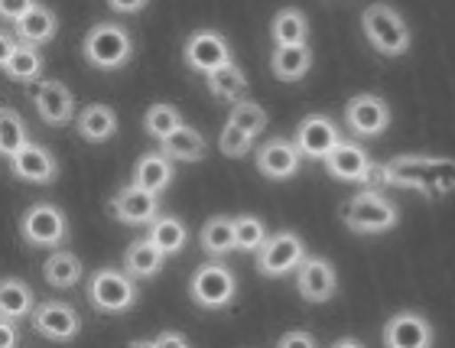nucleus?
<instances>
[{
  "label": "nucleus",
  "mask_w": 455,
  "mask_h": 348,
  "mask_svg": "<svg viewBox=\"0 0 455 348\" xmlns=\"http://www.w3.org/2000/svg\"><path fill=\"white\" fill-rule=\"evenodd\" d=\"M82 56L88 66L101 69V72H117L131 62L133 56V36L127 33V27L121 23H95L82 39Z\"/></svg>",
  "instance_id": "nucleus-1"
},
{
  "label": "nucleus",
  "mask_w": 455,
  "mask_h": 348,
  "mask_svg": "<svg viewBox=\"0 0 455 348\" xmlns=\"http://www.w3.org/2000/svg\"><path fill=\"white\" fill-rule=\"evenodd\" d=\"M341 218L345 225L355 231V235H384L390 228H397L400 212L394 202L374 192V189H364V192H355V196L341 206Z\"/></svg>",
  "instance_id": "nucleus-2"
},
{
  "label": "nucleus",
  "mask_w": 455,
  "mask_h": 348,
  "mask_svg": "<svg viewBox=\"0 0 455 348\" xmlns=\"http://www.w3.org/2000/svg\"><path fill=\"white\" fill-rule=\"evenodd\" d=\"M189 296L196 306H202V310H209V312L228 310L237 296L235 271H231L228 263H221V257L202 263L189 277Z\"/></svg>",
  "instance_id": "nucleus-3"
},
{
  "label": "nucleus",
  "mask_w": 455,
  "mask_h": 348,
  "mask_svg": "<svg viewBox=\"0 0 455 348\" xmlns=\"http://www.w3.org/2000/svg\"><path fill=\"white\" fill-rule=\"evenodd\" d=\"M364 36L380 56H403L410 49V27L407 20L400 17V10H394L390 4H371L364 7L361 17Z\"/></svg>",
  "instance_id": "nucleus-4"
},
{
  "label": "nucleus",
  "mask_w": 455,
  "mask_h": 348,
  "mask_svg": "<svg viewBox=\"0 0 455 348\" xmlns=\"http://www.w3.org/2000/svg\"><path fill=\"white\" fill-rule=\"evenodd\" d=\"M133 280L137 277L127 273L124 267H101L88 280V303L98 312L121 316V312L133 310V303H137V283Z\"/></svg>",
  "instance_id": "nucleus-5"
},
{
  "label": "nucleus",
  "mask_w": 455,
  "mask_h": 348,
  "mask_svg": "<svg viewBox=\"0 0 455 348\" xmlns=\"http://www.w3.org/2000/svg\"><path fill=\"white\" fill-rule=\"evenodd\" d=\"M20 235H23V241L29 247H49V251H56V247L66 245L68 218L52 202H36V206H29L23 212V218H20Z\"/></svg>",
  "instance_id": "nucleus-6"
},
{
  "label": "nucleus",
  "mask_w": 455,
  "mask_h": 348,
  "mask_svg": "<svg viewBox=\"0 0 455 348\" xmlns=\"http://www.w3.org/2000/svg\"><path fill=\"white\" fill-rule=\"evenodd\" d=\"M306 261V245L296 231H276L257 251V271L264 277H286Z\"/></svg>",
  "instance_id": "nucleus-7"
},
{
  "label": "nucleus",
  "mask_w": 455,
  "mask_h": 348,
  "mask_svg": "<svg viewBox=\"0 0 455 348\" xmlns=\"http://www.w3.org/2000/svg\"><path fill=\"white\" fill-rule=\"evenodd\" d=\"M182 59H186V66L192 72L212 76L215 69L235 62V53H231L228 39L221 36L219 29H196V33H189L186 46H182Z\"/></svg>",
  "instance_id": "nucleus-8"
},
{
  "label": "nucleus",
  "mask_w": 455,
  "mask_h": 348,
  "mask_svg": "<svg viewBox=\"0 0 455 348\" xmlns=\"http://www.w3.org/2000/svg\"><path fill=\"white\" fill-rule=\"evenodd\" d=\"M29 98H33V108L46 124L52 127H66V124L76 121V98L68 92L66 82L59 78H39L29 88Z\"/></svg>",
  "instance_id": "nucleus-9"
},
{
  "label": "nucleus",
  "mask_w": 455,
  "mask_h": 348,
  "mask_svg": "<svg viewBox=\"0 0 455 348\" xmlns=\"http://www.w3.org/2000/svg\"><path fill=\"white\" fill-rule=\"evenodd\" d=\"M345 127L355 137H380L390 127V104L380 94H355L345 104Z\"/></svg>",
  "instance_id": "nucleus-10"
},
{
  "label": "nucleus",
  "mask_w": 455,
  "mask_h": 348,
  "mask_svg": "<svg viewBox=\"0 0 455 348\" xmlns=\"http://www.w3.org/2000/svg\"><path fill=\"white\" fill-rule=\"evenodd\" d=\"M296 293L306 303H329L339 293V273L329 257L306 255V261L296 267Z\"/></svg>",
  "instance_id": "nucleus-11"
},
{
  "label": "nucleus",
  "mask_w": 455,
  "mask_h": 348,
  "mask_svg": "<svg viewBox=\"0 0 455 348\" xmlns=\"http://www.w3.org/2000/svg\"><path fill=\"white\" fill-rule=\"evenodd\" d=\"M293 141H296V147L303 150L306 160H325L345 137H341L339 124H335L332 117H325V114H309V117L299 121Z\"/></svg>",
  "instance_id": "nucleus-12"
},
{
  "label": "nucleus",
  "mask_w": 455,
  "mask_h": 348,
  "mask_svg": "<svg viewBox=\"0 0 455 348\" xmlns=\"http://www.w3.org/2000/svg\"><path fill=\"white\" fill-rule=\"evenodd\" d=\"M33 320V329L36 336L49 342H72L82 329V320H78V312L68 306L66 300H49V303H39L36 312L29 316Z\"/></svg>",
  "instance_id": "nucleus-13"
},
{
  "label": "nucleus",
  "mask_w": 455,
  "mask_h": 348,
  "mask_svg": "<svg viewBox=\"0 0 455 348\" xmlns=\"http://www.w3.org/2000/svg\"><path fill=\"white\" fill-rule=\"evenodd\" d=\"M303 150L296 147V141H286V137H274V141H264L260 150H257V170L264 173L267 179H293L303 166Z\"/></svg>",
  "instance_id": "nucleus-14"
},
{
  "label": "nucleus",
  "mask_w": 455,
  "mask_h": 348,
  "mask_svg": "<svg viewBox=\"0 0 455 348\" xmlns=\"http://www.w3.org/2000/svg\"><path fill=\"white\" fill-rule=\"evenodd\" d=\"M111 215L124 225H150L153 218L160 215V196L131 182L111 198Z\"/></svg>",
  "instance_id": "nucleus-15"
},
{
  "label": "nucleus",
  "mask_w": 455,
  "mask_h": 348,
  "mask_svg": "<svg viewBox=\"0 0 455 348\" xmlns=\"http://www.w3.org/2000/svg\"><path fill=\"white\" fill-rule=\"evenodd\" d=\"M380 339L390 348H429L433 339H436V332L427 322V316H419V312H397V316L387 320Z\"/></svg>",
  "instance_id": "nucleus-16"
},
{
  "label": "nucleus",
  "mask_w": 455,
  "mask_h": 348,
  "mask_svg": "<svg viewBox=\"0 0 455 348\" xmlns=\"http://www.w3.org/2000/svg\"><path fill=\"white\" fill-rule=\"evenodd\" d=\"M323 163L325 170H329V176L339 179V182H368L371 173H374L371 157L355 141H341Z\"/></svg>",
  "instance_id": "nucleus-17"
},
{
  "label": "nucleus",
  "mask_w": 455,
  "mask_h": 348,
  "mask_svg": "<svg viewBox=\"0 0 455 348\" xmlns=\"http://www.w3.org/2000/svg\"><path fill=\"white\" fill-rule=\"evenodd\" d=\"M10 170H13L17 179H23V182H36V186H46V182H52V179L59 176L56 157H52L46 147H39V143H33V141L10 160Z\"/></svg>",
  "instance_id": "nucleus-18"
},
{
  "label": "nucleus",
  "mask_w": 455,
  "mask_h": 348,
  "mask_svg": "<svg viewBox=\"0 0 455 348\" xmlns=\"http://www.w3.org/2000/svg\"><path fill=\"white\" fill-rule=\"evenodd\" d=\"M429 163L433 157H397L380 170V182L384 186H400V189H419L429 192Z\"/></svg>",
  "instance_id": "nucleus-19"
},
{
  "label": "nucleus",
  "mask_w": 455,
  "mask_h": 348,
  "mask_svg": "<svg viewBox=\"0 0 455 348\" xmlns=\"http://www.w3.org/2000/svg\"><path fill=\"white\" fill-rule=\"evenodd\" d=\"M172 179H176V160L163 147L160 150L143 153L140 160H137V166H133V182L156 192V196L172 186Z\"/></svg>",
  "instance_id": "nucleus-20"
},
{
  "label": "nucleus",
  "mask_w": 455,
  "mask_h": 348,
  "mask_svg": "<svg viewBox=\"0 0 455 348\" xmlns=\"http://www.w3.org/2000/svg\"><path fill=\"white\" fill-rule=\"evenodd\" d=\"M117 127H121V121H117L114 108H108V104H85V108L78 111V117H76L78 137H82V141H88V143L111 141L114 134H117Z\"/></svg>",
  "instance_id": "nucleus-21"
},
{
  "label": "nucleus",
  "mask_w": 455,
  "mask_h": 348,
  "mask_svg": "<svg viewBox=\"0 0 455 348\" xmlns=\"http://www.w3.org/2000/svg\"><path fill=\"white\" fill-rule=\"evenodd\" d=\"M13 33L20 36V43L46 46V43H52V39H56L59 20H56V13H52V7H46V4H36L27 17L13 23Z\"/></svg>",
  "instance_id": "nucleus-22"
},
{
  "label": "nucleus",
  "mask_w": 455,
  "mask_h": 348,
  "mask_svg": "<svg viewBox=\"0 0 455 348\" xmlns=\"http://www.w3.org/2000/svg\"><path fill=\"white\" fill-rule=\"evenodd\" d=\"M309 69H313L309 43H303V46H274V53H270V72L280 82H299V78H306Z\"/></svg>",
  "instance_id": "nucleus-23"
},
{
  "label": "nucleus",
  "mask_w": 455,
  "mask_h": 348,
  "mask_svg": "<svg viewBox=\"0 0 455 348\" xmlns=\"http://www.w3.org/2000/svg\"><path fill=\"white\" fill-rule=\"evenodd\" d=\"M160 147L170 153L176 163H199V160H205V153H209V141H205L199 127H192V124H182L180 131H172L166 141H160Z\"/></svg>",
  "instance_id": "nucleus-24"
},
{
  "label": "nucleus",
  "mask_w": 455,
  "mask_h": 348,
  "mask_svg": "<svg viewBox=\"0 0 455 348\" xmlns=\"http://www.w3.org/2000/svg\"><path fill=\"white\" fill-rule=\"evenodd\" d=\"M43 277H46V283L52 290H72V287H78V280L85 277V267H82V261H78L72 251L56 247V251L43 261Z\"/></svg>",
  "instance_id": "nucleus-25"
},
{
  "label": "nucleus",
  "mask_w": 455,
  "mask_h": 348,
  "mask_svg": "<svg viewBox=\"0 0 455 348\" xmlns=\"http://www.w3.org/2000/svg\"><path fill=\"white\" fill-rule=\"evenodd\" d=\"M163 261H166V255L153 245L150 238H137V241L124 251V271L133 273L137 280H150V277H156V273L163 271Z\"/></svg>",
  "instance_id": "nucleus-26"
},
{
  "label": "nucleus",
  "mask_w": 455,
  "mask_h": 348,
  "mask_svg": "<svg viewBox=\"0 0 455 348\" xmlns=\"http://www.w3.org/2000/svg\"><path fill=\"white\" fill-rule=\"evenodd\" d=\"M33 312H36V293L29 290V283H23L20 277H7L0 283V316L20 322Z\"/></svg>",
  "instance_id": "nucleus-27"
},
{
  "label": "nucleus",
  "mask_w": 455,
  "mask_h": 348,
  "mask_svg": "<svg viewBox=\"0 0 455 348\" xmlns=\"http://www.w3.org/2000/svg\"><path fill=\"white\" fill-rule=\"evenodd\" d=\"M270 36H274V46H303L309 43V20L303 10L283 7L270 23Z\"/></svg>",
  "instance_id": "nucleus-28"
},
{
  "label": "nucleus",
  "mask_w": 455,
  "mask_h": 348,
  "mask_svg": "<svg viewBox=\"0 0 455 348\" xmlns=\"http://www.w3.org/2000/svg\"><path fill=\"white\" fill-rule=\"evenodd\" d=\"M205 85H209L212 98H219L225 104H235L241 98H247V76L244 69L235 66V62H228V66L215 69L212 76H205Z\"/></svg>",
  "instance_id": "nucleus-29"
},
{
  "label": "nucleus",
  "mask_w": 455,
  "mask_h": 348,
  "mask_svg": "<svg viewBox=\"0 0 455 348\" xmlns=\"http://www.w3.org/2000/svg\"><path fill=\"white\" fill-rule=\"evenodd\" d=\"M199 245H202V251H205L209 257L231 255V251L237 247V241H235V218H228V215L209 218V222L202 225V231H199Z\"/></svg>",
  "instance_id": "nucleus-30"
},
{
  "label": "nucleus",
  "mask_w": 455,
  "mask_h": 348,
  "mask_svg": "<svg viewBox=\"0 0 455 348\" xmlns=\"http://www.w3.org/2000/svg\"><path fill=\"white\" fill-rule=\"evenodd\" d=\"M147 238H150L153 245L160 247L166 257L180 255L182 247L189 245V231H186V225H182L176 215H156V218H153Z\"/></svg>",
  "instance_id": "nucleus-31"
},
{
  "label": "nucleus",
  "mask_w": 455,
  "mask_h": 348,
  "mask_svg": "<svg viewBox=\"0 0 455 348\" xmlns=\"http://www.w3.org/2000/svg\"><path fill=\"white\" fill-rule=\"evenodd\" d=\"M43 53H39V46H33V43H20L17 49H13V56L4 59V72H7V78H13V82H39V76H43Z\"/></svg>",
  "instance_id": "nucleus-32"
},
{
  "label": "nucleus",
  "mask_w": 455,
  "mask_h": 348,
  "mask_svg": "<svg viewBox=\"0 0 455 348\" xmlns=\"http://www.w3.org/2000/svg\"><path fill=\"white\" fill-rule=\"evenodd\" d=\"M182 124H186V121H182V111L170 101L150 104V108H147V114H143V127H147V134H150V137H156V141H166L172 131H180Z\"/></svg>",
  "instance_id": "nucleus-33"
},
{
  "label": "nucleus",
  "mask_w": 455,
  "mask_h": 348,
  "mask_svg": "<svg viewBox=\"0 0 455 348\" xmlns=\"http://www.w3.org/2000/svg\"><path fill=\"white\" fill-rule=\"evenodd\" d=\"M27 143H29V131L27 124H23V117L13 108H4V114H0V150H4V157L13 160Z\"/></svg>",
  "instance_id": "nucleus-34"
},
{
  "label": "nucleus",
  "mask_w": 455,
  "mask_h": 348,
  "mask_svg": "<svg viewBox=\"0 0 455 348\" xmlns=\"http://www.w3.org/2000/svg\"><path fill=\"white\" fill-rule=\"evenodd\" d=\"M267 225L264 218L257 215H237L235 218V241H237V251H244V255H251V251H260V245L267 241Z\"/></svg>",
  "instance_id": "nucleus-35"
},
{
  "label": "nucleus",
  "mask_w": 455,
  "mask_h": 348,
  "mask_svg": "<svg viewBox=\"0 0 455 348\" xmlns=\"http://www.w3.org/2000/svg\"><path fill=\"white\" fill-rule=\"evenodd\" d=\"M228 121L237 124V127H244V131L254 134V137H260V134L267 131V111L257 101H251V98H241V101L231 104Z\"/></svg>",
  "instance_id": "nucleus-36"
},
{
  "label": "nucleus",
  "mask_w": 455,
  "mask_h": 348,
  "mask_svg": "<svg viewBox=\"0 0 455 348\" xmlns=\"http://www.w3.org/2000/svg\"><path fill=\"white\" fill-rule=\"evenodd\" d=\"M219 147L225 157H247L251 153V147H254V134H247L244 127H237V124L228 121L225 127H221V137H219Z\"/></svg>",
  "instance_id": "nucleus-37"
},
{
  "label": "nucleus",
  "mask_w": 455,
  "mask_h": 348,
  "mask_svg": "<svg viewBox=\"0 0 455 348\" xmlns=\"http://www.w3.org/2000/svg\"><path fill=\"white\" fill-rule=\"evenodd\" d=\"M455 192V160H436L429 163V196H449Z\"/></svg>",
  "instance_id": "nucleus-38"
},
{
  "label": "nucleus",
  "mask_w": 455,
  "mask_h": 348,
  "mask_svg": "<svg viewBox=\"0 0 455 348\" xmlns=\"http://www.w3.org/2000/svg\"><path fill=\"white\" fill-rule=\"evenodd\" d=\"M39 0H0V17L7 20L10 27L17 23V20H23L29 13V10L36 7Z\"/></svg>",
  "instance_id": "nucleus-39"
},
{
  "label": "nucleus",
  "mask_w": 455,
  "mask_h": 348,
  "mask_svg": "<svg viewBox=\"0 0 455 348\" xmlns=\"http://www.w3.org/2000/svg\"><path fill=\"white\" fill-rule=\"evenodd\" d=\"M280 348H315V336L313 332H286L276 342Z\"/></svg>",
  "instance_id": "nucleus-40"
},
{
  "label": "nucleus",
  "mask_w": 455,
  "mask_h": 348,
  "mask_svg": "<svg viewBox=\"0 0 455 348\" xmlns=\"http://www.w3.org/2000/svg\"><path fill=\"white\" fill-rule=\"evenodd\" d=\"M133 345H156V348H163V345H180V348H186V345H189V336H182V332H160L156 339H150V342H133Z\"/></svg>",
  "instance_id": "nucleus-41"
},
{
  "label": "nucleus",
  "mask_w": 455,
  "mask_h": 348,
  "mask_svg": "<svg viewBox=\"0 0 455 348\" xmlns=\"http://www.w3.org/2000/svg\"><path fill=\"white\" fill-rule=\"evenodd\" d=\"M147 4H150V0H108V7H111L114 13H140Z\"/></svg>",
  "instance_id": "nucleus-42"
},
{
  "label": "nucleus",
  "mask_w": 455,
  "mask_h": 348,
  "mask_svg": "<svg viewBox=\"0 0 455 348\" xmlns=\"http://www.w3.org/2000/svg\"><path fill=\"white\" fill-rule=\"evenodd\" d=\"M17 320H10V316H0V336H4V348H13L17 345Z\"/></svg>",
  "instance_id": "nucleus-43"
},
{
  "label": "nucleus",
  "mask_w": 455,
  "mask_h": 348,
  "mask_svg": "<svg viewBox=\"0 0 455 348\" xmlns=\"http://www.w3.org/2000/svg\"><path fill=\"white\" fill-rule=\"evenodd\" d=\"M358 339H335V348H358Z\"/></svg>",
  "instance_id": "nucleus-44"
}]
</instances>
